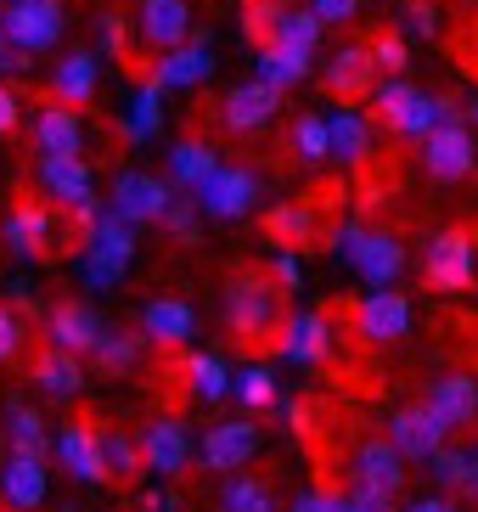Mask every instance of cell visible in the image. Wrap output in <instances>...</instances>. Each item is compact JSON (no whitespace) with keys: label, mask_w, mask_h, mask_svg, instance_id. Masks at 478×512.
<instances>
[{"label":"cell","mask_w":478,"mask_h":512,"mask_svg":"<svg viewBox=\"0 0 478 512\" xmlns=\"http://www.w3.org/2000/svg\"><path fill=\"white\" fill-rule=\"evenodd\" d=\"M282 293H287V287L276 282L270 271H231V282H225V299H220L225 332H231L242 349L276 344V338H282V327H287Z\"/></svg>","instance_id":"obj_1"},{"label":"cell","mask_w":478,"mask_h":512,"mask_svg":"<svg viewBox=\"0 0 478 512\" xmlns=\"http://www.w3.org/2000/svg\"><path fill=\"white\" fill-rule=\"evenodd\" d=\"M130 265H135V226L113 209H96L85 237H79V254H74L79 287L85 293H113L130 276Z\"/></svg>","instance_id":"obj_2"},{"label":"cell","mask_w":478,"mask_h":512,"mask_svg":"<svg viewBox=\"0 0 478 512\" xmlns=\"http://www.w3.org/2000/svg\"><path fill=\"white\" fill-rule=\"evenodd\" d=\"M372 107H377V124L394 130L405 141H428L445 119H462V107L450 96H434V91H417L405 74H383L372 91Z\"/></svg>","instance_id":"obj_3"},{"label":"cell","mask_w":478,"mask_h":512,"mask_svg":"<svg viewBox=\"0 0 478 512\" xmlns=\"http://www.w3.org/2000/svg\"><path fill=\"white\" fill-rule=\"evenodd\" d=\"M6 248L17 259H62L74 248V214L57 209L51 197H17L12 209H6V226H0Z\"/></svg>","instance_id":"obj_4"},{"label":"cell","mask_w":478,"mask_h":512,"mask_svg":"<svg viewBox=\"0 0 478 512\" xmlns=\"http://www.w3.org/2000/svg\"><path fill=\"white\" fill-rule=\"evenodd\" d=\"M34 181H40V192L57 203V209H68L79 220V226H90V214L102 209V197H96V169L85 164V152H40L34 158Z\"/></svg>","instance_id":"obj_5"},{"label":"cell","mask_w":478,"mask_h":512,"mask_svg":"<svg viewBox=\"0 0 478 512\" xmlns=\"http://www.w3.org/2000/svg\"><path fill=\"white\" fill-rule=\"evenodd\" d=\"M422 282L434 293H473L478 287V242L467 226H445L422 248Z\"/></svg>","instance_id":"obj_6"},{"label":"cell","mask_w":478,"mask_h":512,"mask_svg":"<svg viewBox=\"0 0 478 512\" xmlns=\"http://www.w3.org/2000/svg\"><path fill=\"white\" fill-rule=\"evenodd\" d=\"M0 29H6V40L23 57H45L68 34V6L62 0H6L0 6Z\"/></svg>","instance_id":"obj_7"},{"label":"cell","mask_w":478,"mask_h":512,"mask_svg":"<svg viewBox=\"0 0 478 512\" xmlns=\"http://www.w3.org/2000/svg\"><path fill=\"white\" fill-rule=\"evenodd\" d=\"M51 456L74 484H113V467H107V445H102V422L96 417H74L62 422L57 439H51Z\"/></svg>","instance_id":"obj_8"},{"label":"cell","mask_w":478,"mask_h":512,"mask_svg":"<svg viewBox=\"0 0 478 512\" xmlns=\"http://www.w3.org/2000/svg\"><path fill=\"white\" fill-rule=\"evenodd\" d=\"M169 203H175V181L147 175V169H119L113 175V192H107V209L124 214L130 226H164Z\"/></svg>","instance_id":"obj_9"},{"label":"cell","mask_w":478,"mask_h":512,"mask_svg":"<svg viewBox=\"0 0 478 512\" xmlns=\"http://www.w3.org/2000/svg\"><path fill=\"white\" fill-rule=\"evenodd\" d=\"M349 490H372L383 501H394L405 490V456L389 434L360 439L355 451H349Z\"/></svg>","instance_id":"obj_10"},{"label":"cell","mask_w":478,"mask_h":512,"mask_svg":"<svg viewBox=\"0 0 478 512\" xmlns=\"http://www.w3.org/2000/svg\"><path fill=\"white\" fill-rule=\"evenodd\" d=\"M197 456H203V467L220 473V479L242 473V467L259 456V422L254 417H220V422H209V434L197 439Z\"/></svg>","instance_id":"obj_11"},{"label":"cell","mask_w":478,"mask_h":512,"mask_svg":"<svg viewBox=\"0 0 478 512\" xmlns=\"http://www.w3.org/2000/svg\"><path fill=\"white\" fill-rule=\"evenodd\" d=\"M141 456H147V473H158V479H186L192 473V456H197V439L192 428L180 417H152L147 428H141Z\"/></svg>","instance_id":"obj_12"},{"label":"cell","mask_w":478,"mask_h":512,"mask_svg":"<svg viewBox=\"0 0 478 512\" xmlns=\"http://www.w3.org/2000/svg\"><path fill=\"white\" fill-rule=\"evenodd\" d=\"M259 169H248V164H220L209 175V181L197 186V203H203V214L209 220H242V214L259 203Z\"/></svg>","instance_id":"obj_13"},{"label":"cell","mask_w":478,"mask_h":512,"mask_svg":"<svg viewBox=\"0 0 478 512\" xmlns=\"http://www.w3.org/2000/svg\"><path fill=\"white\" fill-rule=\"evenodd\" d=\"M422 164H428V175H434V181H445V186L467 181V175L478 169L473 124H467V119H445L434 136L422 141Z\"/></svg>","instance_id":"obj_14"},{"label":"cell","mask_w":478,"mask_h":512,"mask_svg":"<svg viewBox=\"0 0 478 512\" xmlns=\"http://www.w3.org/2000/svg\"><path fill=\"white\" fill-rule=\"evenodd\" d=\"M214 74V34H192L175 51H158V62L147 68V79L158 91H192Z\"/></svg>","instance_id":"obj_15"},{"label":"cell","mask_w":478,"mask_h":512,"mask_svg":"<svg viewBox=\"0 0 478 512\" xmlns=\"http://www.w3.org/2000/svg\"><path fill=\"white\" fill-rule=\"evenodd\" d=\"M355 332H360V344H400L411 332V299L400 287H372L355 304Z\"/></svg>","instance_id":"obj_16"},{"label":"cell","mask_w":478,"mask_h":512,"mask_svg":"<svg viewBox=\"0 0 478 512\" xmlns=\"http://www.w3.org/2000/svg\"><path fill=\"white\" fill-rule=\"evenodd\" d=\"M377 57H372V46H360V40H349V46H338L327 57V68H321V85H327L338 102H372V91H377Z\"/></svg>","instance_id":"obj_17"},{"label":"cell","mask_w":478,"mask_h":512,"mask_svg":"<svg viewBox=\"0 0 478 512\" xmlns=\"http://www.w3.org/2000/svg\"><path fill=\"white\" fill-rule=\"evenodd\" d=\"M102 332H107V316L85 299H57L51 310H45V344L74 349V355H85V361H90V349H96Z\"/></svg>","instance_id":"obj_18"},{"label":"cell","mask_w":478,"mask_h":512,"mask_svg":"<svg viewBox=\"0 0 478 512\" xmlns=\"http://www.w3.org/2000/svg\"><path fill=\"white\" fill-rule=\"evenodd\" d=\"M383 434L400 445L405 462H428L439 445H450V428L434 417V406H428V400H417V406H400L389 422H383Z\"/></svg>","instance_id":"obj_19"},{"label":"cell","mask_w":478,"mask_h":512,"mask_svg":"<svg viewBox=\"0 0 478 512\" xmlns=\"http://www.w3.org/2000/svg\"><path fill=\"white\" fill-rule=\"evenodd\" d=\"M332 344H338V332L321 310H304V316H287L282 338H276V355L287 366H327L332 361Z\"/></svg>","instance_id":"obj_20"},{"label":"cell","mask_w":478,"mask_h":512,"mask_svg":"<svg viewBox=\"0 0 478 512\" xmlns=\"http://www.w3.org/2000/svg\"><path fill=\"white\" fill-rule=\"evenodd\" d=\"M276 107H282V91L265 85V79H248V85H231L220 102V124L231 136H259L270 119H276Z\"/></svg>","instance_id":"obj_21"},{"label":"cell","mask_w":478,"mask_h":512,"mask_svg":"<svg viewBox=\"0 0 478 512\" xmlns=\"http://www.w3.org/2000/svg\"><path fill=\"white\" fill-rule=\"evenodd\" d=\"M96 91H102V51H68V57L51 68V79H45V96L62 107H90L96 102Z\"/></svg>","instance_id":"obj_22"},{"label":"cell","mask_w":478,"mask_h":512,"mask_svg":"<svg viewBox=\"0 0 478 512\" xmlns=\"http://www.w3.org/2000/svg\"><path fill=\"white\" fill-rule=\"evenodd\" d=\"M135 34L147 51H175L180 40H192V0H141L135 6Z\"/></svg>","instance_id":"obj_23"},{"label":"cell","mask_w":478,"mask_h":512,"mask_svg":"<svg viewBox=\"0 0 478 512\" xmlns=\"http://www.w3.org/2000/svg\"><path fill=\"white\" fill-rule=\"evenodd\" d=\"M45 496H51V467H45V456L6 451V467H0V501H6L12 512H40Z\"/></svg>","instance_id":"obj_24"},{"label":"cell","mask_w":478,"mask_h":512,"mask_svg":"<svg viewBox=\"0 0 478 512\" xmlns=\"http://www.w3.org/2000/svg\"><path fill=\"white\" fill-rule=\"evenodd\" d=\"M29 377L45 400H62V406H68V400L85 394V355H74V349H62V344H45L40 355H34Z\"/></svg>","instance_id":"obj_25"},{"label":"cell","mask_w":478,"mask_h":512,"mask_svg":"<svg viewBox=\"0 0 478 512\" xmlns=\"http://www.w3.org/2000/svg\"><path fill=\"white\" fill-rule=\"evenodd\" d=\"M422 400L434 406V417L445 422L450 434H462V428L478 422V377L473 372H439Z\"/></svg>","instance_id":"obj_26"},{"label":"cell","mask_w":478,"mask_h":512,"mask_svg":"<svg viewBox=\"0 0 478 512\" xmlns=\"http://www.w3.org/2000/svg\"><path fill=\"white\" fill-rule=\"evenodd\" d=\"M349 271L366 287H394L405 271V242L394 237V231H366V237L355 242V254H349Z\"/></svg>","instance_id":"obj_27"},{"label":"cell","mask_w":478,"mask_h":512,"mask_svg":"<svg viewBox=\"0 0 478 512\" xmlns=\"http://www.w3.org/2000/svg\"><path fill=\"white\" fill-rule=\"evenodd\" d=\"M135 327L147 332V344H158V349H186L192 344V332H197V310L186 299H147L141 304V321Z\"/></svg>","instance_id":"obj_28"},{"label":"cell","mask_w":478,"mask_h":512,"mask_svg":"<svg viewBox=\"0 0 478 512\" xmlns=\"http://www.w3.org/2000/svg\"><path fill=\"white\" fill-rule=\"evenodd\" d=\"M29 136L34 152H85V119H79V107H62L45 96L29 119Z\"/></svg>","instance_id":"obj_29"},{"label":"cell","mask_w":478,"mask_h":512,"mask_svg":"<svg viewBox=\"0 0 478 512\" xmlns=\"http://www.w3.org/2000/svg\"><path fill=\"white\" fill-rule=\"evenodd\" d=\"M259 231H265L276 248H304V242L321 237V214H315L310 203H299V197H282V203H270V209L259 214Z\"/></svg>","instance_id":"obj_30"},{"label":"cell","mask_w":478,"mask_h":512,"mask_svg":"<svg viewBox=\"0 0 478 512\" xmlns=\"http://www.w3.org/2000/svg\"><path fill=\"white\" fill-rule=\"evenodd\" d=\"M141 349H147V332L141 327H119V321H107V332L96 338V349H90V366L102 377H124L141 366Z\"/></svg>","instance_id":"obj_31"},{"label":"cell","mask_w":478,"mask_h":512,"mask_svg":"<svg viewBox=\"0 0 478 512\" xmlns=\"http://www.w3.org/2000/svg\"><path fill=\"white\" fill-rule=\"evenodd\" d=\"M164 96L169 91H158L152 79H141L130 91V102H124V141L130 147H147V141H158V130H164Z\"/></svg>","instance_id":"obj_32"},{"label":"cell","mask_w":478,"mask_h":512,"mask_svg":"<svg viewBox=\"0 0 478 512\" xmlns=\"http://www.w3.org/2000/svg\"><path fill=\"white\" fill-rule=\"evenodd\" d=\"M214 169H220V152H214L209 141L186 136V141H175V147H169V181H175V192H197Z\"/></svg>","instance_id":"obj_33"},{"label":"cell","mask_w":478,"mask_h":512,"mask_svg":"<svg viewBox=\"0 0 478 512\" xmlns=\"http://www.w3.org/2000/svg\"><path fill=\"white\" fill-rule=\"evenodd\" d=\"M428 473H434V484L445 490V496H462L478 484V451H467V445H439L434 456H428Z\"/></svg>","instance_id":"obj_34"},{"label":"cell","mask_w":478,"mask_h":512,"mask_svg":"<svg viewBox=\"0 0 478 512\" xmlns=\"http://www.w3.org/2000/svg\"><path fill=\"white\" fill-rule=\"evenodd\" d=\"M327 124H332V158H344V164H355V169L372 158V119L355 113V102L338 107Z\"/></svg>","instance_id":"obj_35"},{"label":"cell","mask_w":478,"mask_h":512,"mask_svg":"<svg viewBox=\"0 0 478 512\" xmlns=\"http://www.w3.org/2000/svg\"><path fill=\"white\" fill-rule=\"evenodd\" d=\"M0 434H6V451H23V456H45V451H51L45 417L29 406V400H12V406H6V422H0Z\"/></svg>","instance_id":"obj_36"},{"label":"cell","mask_w":478,"mask_h":512,"mask_svg":"<svg viewBox=\"0 0 478 512\" xmlns=\"http://www.w3.org/2000/svg\"><path fill=\"white\" fill-rule=\"evenodd\" d=\"M186 383H192L197 400L220 406L225 394H231V383H237V372H231L220 355H209V349H192V355H186Z\"/></svg>","instance_id":"obj_37"},{"label":"cell","mask_w":478,"mask_h":512,"mask_svg":"<svg viewBox=\"0 0 478 512\" xmlns=\"http://www.w3.org/2000/svg\"><path fill=\"white\" fill-rule=\"evenodd\" d=\"M265 85H276V91H293V85H304L315 68V57H304V51H287V46H259V62H254Z\"/></svg>","instance_id":"obj_38"},{"label":"cell","mask_w":478,"mask_h":512,"mask_svg":"<svg viewBox=\"0 0 478 512\" xmlns=\"http://www.w3.org/2000/svg\"><path fill=\"white\" fill-rule=\"evenodd\" d=\"M220 512H282V507H276V490L259 473H231L220 484Z\"/></svg>","instance_id":"obj_39"},{"label":"cell","mask_w":478,"mask_h":512,"mask_svg":"<svg viewBox=\"0 0 478 512\" xmlns=\"http://www.w3.org/2000/svg\"><path fill=\"white\" fill-rule=\"evenodd\" d=\"M287 147H293V158L299 164H327L332 158V124L321 119V113H299L293 119V130H287Z\"/></svg>","instance_id":"obj_40"},{"label":"cell","mask_w":478,"mask_h":512,"mask_svg":"<svg viewBox=\"0 0 478 512\" xmlns=\"http://www.w3.org/2000/svg\"><path fill=\"white\" fill-rule=\"evenodd\" d=\"M321 29H327V23L315 17V6H287L270 46H287V51H304V57H315V51H321Z\"/></svg>","instance_id":"obj_41"},{"label":"cell","mask_w":478,"mask_h":512,"mask_svg":"<svg viewBox=\"0 0 478 512\" xmlns=\"http://www.w3.org/2000/svg\"><path fill=\"white\" fill-rule=\"evenodd\" d=\"M102 445H107V467H113V484H135L147 473V456H141V439L124 434V428H102Z\"/></svg>","instance_id":"obj_42"},{"label":"cell","mask_w":478,"mask_h":512,"mask_svg":"<svg viewBox=\"0 0 478 512\" xmlns=\"http://www.w3.org/2000/svg\"><path fill=\"white\" fill-rule=\"evenodd\" d=\"M231 394L242 400V411H270V406H282V394H276V372H270V366H242L237 383H231Z\"/></svg>","instance_id":"obj_43"},{"label":"cell","mask_w":478,"mask_h":512,"mask_svg":"<svg viewBox=\"0 0 478 512\" xmlns=\"http://www.w3.org/2000/svg\"><path fill=\"white\" fill-rule=\"evenodd\" d=\"M282 12H287V0H242V29H248V40H254V46H270Z\"/></svg>","instance_id":"obj_44"},{"label":"cell","mask_w":478,"mask_h":512,"mask_svg":"<svg viewBox=\"0 0 478 512\" xmlns=\"http://www.w3.org/2000/svg\"><path fill=\"white\" fill-rule=\"evenodd\" d=\"M203 220H209V214H203V203H197V197H175V203H169V214H164V231L175 242H186V248H192V242H203Z\"/></svg>","instance_id":"obj_45"},{"label":"cell","mask_w":478,"mask_h":512,"mask_svg":"<svg viewBox=\"0 0 478 512\" xmlns=\"http://www.w3.org/2000/svg\"><path fill=\"white\" fill-rule=\"evenodd\" d=\"M96 29H102V57H113L119 68H135V34L119 12H102L96 17Z\"/></svg>","instance_id":"obj_46"},{"label":"cell","mask_w":478,"mask_h":512,"mask_svg":"<svg viewBox=\"0 0 478 512\" xmlns=\"http://www.w3.org/2000/svg\"><path fill=\"white\" fill-rule=\"evenodd\" d=\"M366 46H372V57H377L383 74H405V68H411V34L405 29H383V34H372Z\"/></svg>","instance_id":"obj_47"},{"label":"cell","mask_w":478,"mask_h":512,"mask_svg":"<svg viewBox=\"0 0 478 512\" xmlns=\"http://www.w3.org/2000/svg\"><path fill=\"white\" fill-rule=\"evenodd\" d=\"M23 338H29V316L12 299H0V366H12L23 355Z\"/></svg>","instance_id":"obj_48"},{"label":"cell","mask_w":478,"mask_h":512,"mask_svg":"<svg viewBox=\"0 0 478 512\" xmlns=\"http://www.w3.org/2000/svg\"><path fill=\"white\" fill-rule=\"evenodd\" d=\"M400 29L411 34V40H434L439 34V6L434 0H405L400 6Z\"/></svg>","instance_id":"obj_49"},{"label":"cell","mask_w":478,"mask_h":512,"mask_svg":"<svg viewBox=\"0 0 478 512\" xmlns=\"http://www.w3.org/2000/svg\"><path fill=\"white\" fill-rule=\"evenodd\" d=\"M287 512H344V490H327V484H315V490H299Z\"/></svg>","instance_id":"obj_50"},{"label":"cell","mask_w":478,"mask_h":512,"mask_svg":"<svg viewBox=\"0 0 478 512\" xmlns=\"http://www.w3.org/2000/svg\"><path fill=\"white\" fill-rule=\"evenodd\" d=\"M270 276L293 293V287H304V259H299V248H276V259H270Z\"/></svg>","instance_id":"obj_51"},{"label":"cell","mask_w":478,"mask_h":512,"mask_svg":"<svg viewBox=\"0 0 478 512\" xmlns=\"http://www.w3.org/2000/svg\"><path fill=\"white\" fill-rule=\"evenodd\" d=\"M6 299H12L23 316H40V287H34L29 276H12V282H6Z\"/></svg>","instance_id":"obj_52"},{"label":"cell","mask_w":478,"mask_h":512,"mask_svg":"<svg viewBox=\"0 0 478 512\" xmlns=\"http://www.w3.org/2000/svg\"><path fill=\"white\" fill-rule=\"evenodd\" d=\"M310 6H315V17H321L327 29L332 23H355L360 17V0H310Z\"/></svg>","instance_id":"obj_53"},{"label":"cell","mask_w":478,"mask_h":512,"mask_svg":"<svg viewBox=\"0 0 478 512\" xmlns=\"http://www.w3.org/2000/svg\"><path fill=\"white\" fill-rule=\"evenodd\" d=\"M17 124H23V102H17L12 85H0V136H12Z\"/></svg>","instance_id":"obj_54"},{"label":"cell","mask_w":478,"mask_h":512,"mask_svg":"<svg viewBox=\"0 0 478 512\" xmlns=\"http://www.w3.org/2000/svg\"><path fill=\"white\" fill-rule=\"evenodd\" d=\"M141 512H186L175 490H141Z\"/></svg>","instance_id":"obj_55"},{"label":"cell","mask_w":478,"mask_h":512,"mask_svg":"<svg viewBox=\"0 0 478 512\" xmlns=\"http://www.w3.org/2000/svg\"><path fill=\"white\" fill-rule=\"evenodd\" d=\"M344 512H394V501L372 496V490H349V496H344Z\"/></svg>","instance_id":"obj_56"},{"label":"cell","mask_w":478,"mask_h":512,"mask_svg":"<svg viewBox=\"0 0 478 512\" xmlns=\"http://www.w3.org/2000/svg\"><path fill=\"white\" fill-rule=\"evenodd\" d=\"M400 512H462V496H422V501H405Z\"/></svg>","instance_id":"obj_57"},{"label":"cell","mask_w":478,"mask_h":512,"mask_svg":"<svg viewBox=\"0 0 478 512\" xmlns=\"http://www.w3.org/2000/svg\"><path fill=\"white\" fill-rule=\"evenodd\" d=\"M29 62H34V57H23V51H17L12 40H6V29H0V74H23Z\"/></svg>","instance_id":"obj_58"},{"label":"cell","mask_w":478,"mask_h":512,"mask_svg":"<svg viewBox=\"0 0 478 512\" xmlns=\"http://www.w3.org/2000/svg\"><path fill=\"white\" fill-rule=\"evenodd\" d=\"M467 124H473V130H478V96H473V102H467Z\"/></svg>","instance_id":"obj_59"}]
</instances>
